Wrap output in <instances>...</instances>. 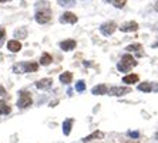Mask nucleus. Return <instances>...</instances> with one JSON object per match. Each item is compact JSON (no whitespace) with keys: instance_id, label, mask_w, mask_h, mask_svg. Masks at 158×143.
<instances>
[{"instance_id":"obj_1","label":"nucleus","mask_w":158,"mask_h":143,"mask_svg":"<svg viewBox=\"0 0 158 143\" xmlns=\"http://www.w3.org/2000/svg\"><path fill=\"white\" fill-rule=\"evenodd\" d=\"M34 18L39 24H46L52 20V10H50V6H48L47 2L43 0V6L41 9H37L36 14H34Z\"/></svg>"},{"instance_id":"obj_2","label":"nucleus","mask_w":158,"mask_h":143,"mask_svg":"<svg viewBox=\"0 0 158 143\" xmlns=\"http://www.w3.org/2000/svg\"><path fill=\"white\" fill-rule=\"evenodd\" d=\"M137 65V60L130 54H124L120 60V63L117 64V70L120 72H128L132 67Z\"/></svg>"},{"instance_id":"obj_3","label":"nucleus","mask_w":158,"mask_h":143,"mask_svg":"<svg viewBox=\"0 0 158 143\" xmlns=\"http://www.w3.org/2000/svg\"><path fill=\"white\" fill-rule=\"evenodd\" d=\"M33 99H31V94L27 91H20L19 94V99H17V106L20 109H26V108L31 106Z\"/></svg>"},{"instance_id":"obj_4","label":"nucleus","mask_w":158,"mask_h":143,"mask_svg":"<svg viewBox=\"0 0 158 143\" xmlns=\"http://www.w3.org/2000/svg\"><path fill=\"white\" fill-rule=\"evenodd\" d=\"M115 30H117V24H115L114 21H107V23H103V24H101V27H100V33L103 34V36H106V37H110Z\"/></svg>"},{"instance_id":"obj_5","label":"nucleus","mask_w":158,"mask_h":143,"mask_svg":"<svg viewBox=\"0 0 158 143\" xmlns=\"http://www.w3.org/2000/svg\"><path fill=\"white\" fill-rule=\"evenodd\" d=\"M131 92V88L130 87H111L108 89V95L111 96H124L127 94Z\"/></svg>"},{"instance_id":"obj_6","label":"nucleus","mask_w":158,"mask_h":143,"mask_svg":"<svg viewBox=\"0 0 158 143\" xmlns=\"http://www.w3.org/2000/svg\"><path fill=\"white\" fill-rule=\"evenodd\" d=\"M77 16L74 14V13H71V11H66V13H63L61 17H60V23H70V24H76L77 23Z\"/></svg>"},{"instance_id":"obj_7","label":"nucleus","mask_w":158,"mask_h":143,"mask_svg":"<svg viewBox=\"0 0 158 143\" xmlns=\"http://www.w3.org/2000/svg\"><path fill=\"white\" fill-rule=\"evenodd\" d=\"M53 85V79L52 78H41L36 82V88L41 89V91H46V89H50Z\"/></svg>"},{"instance_id":"obj_8","label":"nucleus","mask_w":158,"mask_h":143,"mask_svg":"<svg viewBox=\"0 0 158 143\" xmlns=\"http://www.w3.org/2000/svg\"><path fill=\"white\" fill-rule=\"evenodd\" d=\"M120 30L123 33H131V31H137L138 30V23L135 21H127L120 26Z\"/></svg>"},{"instance_id":"obj_9","label":"nucleus","mask_w":158,"mask_h":143,"mask_svg":"<svg viewBox=\"0 0 158 143\" xmlns=\"http://www.w3.org/2000/svg\"><path fill=\"white\" fill-rule=\"evenodd\" d=\"M76 45H77V43L74 40H64L60 43V48H61L63 51H71V50L76 48Z\"/></svg>"},{"instance_id":"obj_10","label":"nucleus","mask_w":158,"mask_h":143,"mask_svg":"<svg viewBox=\"0 0 158 143\" xmlns=\"http://www.w3.org/2000/svg\"><path fill=\"white\" fill-rule=\"evenodd\" d=\"M108 89L110 88H107V85L98 84L91 89V94L93 95H106V94H108Z\"/></svg>"},{"instance_id":"obj_11","label":"nucleus","mask_w":158,"mask_h":143,"mask_svg":"<svg viewBox=\"0 0 158 143\" xmlns=\"http://www.w3.org/2000/svg\"><path fill=\"white\" fill-rule=\"evenodd\" d=\"M103 137H104V133L101 132V130H96V132H93L91 135H88V136H85V137H83V139H81V142L87 143V142H91V140H96V139H103Z\"/></svg>"},{"instance_id":"obj_12","label":"nucleus","mask_w":158,"mask_h":143,"mask_svg":"<svg viewBox=\"0 0 158 143\" xmlns=\"http://www.w3.org/2000/svg\"><path fill=\"white\" fill-rule=\"evenodd\" d=\"M7 48L11 52H19L20 50H22V43H20L19 40H10L7 43Z\"/></svg>"},{"instance_id":"obj_13","label":"nucleus","mask_w":158,"mask_h":143,"mask_svg":"<svg viewBox=\"0 0 158 143\" xmlns=\"http://www.w3.org/2000/svg\"><path fill=\"white\" fill-rule=\"evenodd\" d=\"M73 123H74V119L70 118V119H66V121L63 122V133L66 136L70 135L71 132V128H73Z\"/></svg>"},{"instance_id":"obj_14","label":"nucleus","mask_w":158,"mask_h":143,"mask_svg":"<svg viewBox=\"0 0 158 143\" xmlns=\"http://www.w3.org/2000/svg\"><path fill=\"white\" fill-rule=\"evenodd\" d=\"M138 75L137 74H128V75H125V77H123V82L127 85H131V84H137L138 82Z\"/></svg>"},{"instance_id":"obj_15","label":"nucleus","mask_w":158,"mask_h":143,"mask_svg":"<svg viewBox=\"0 0 158 143\" xmlns=\"http://www.w3.org/2000/svg\"><path fill=\"white\" fill-rule=\"evenodd\" d=\"M71 81H73V74L70 72V71H66V72H63L61 75H60V82L61 84H71Z\"/></svg>"},{"instance_id":"obj_16","label":"nucleus","mask_w":158,"mask_h":143,"mask_svg":"<svg viewBox=\"0 0 158 143\" xmlns=\"http://www.w3.org/2000/svg\"><path fill=\"white\" fill-rule=\"evenodd\" d=\"M138 91H141V92H151V91H154V85L150 84V82H143V84H138Z\"/></svg>"},{"instance_id":"obj_17","label":"nucleus","mask_w":158,"mask_h":143,"mask_svg":"<svg viewBox=\"0 0 158 143\" xmlns=\"http://www.w3.org/2000/svg\"><path fill=\"white\" fill-rule=\"evenodd\" d=\"M52 61H53V58H52V55L48 54V52L41 54V57H40V64L41 65H50Z\"/></svg>"},{"instance_id":"obj_18","label":"nucleus","mask_w":158,"mask_h":143,"mask_svg":"<svg viewBox=\"0 0 158 143\" xmlns=\"http://www.w3.org/2000/svg\"><path fill=\"white\" fill-rule=\"evenodd\" d=\"M39 65L36 63H24V72H36Z\"/></svg>"},{"instance_id":"obj_19","label":"nucleus","mask_w":158,"mask_h":143,"mask_svg":"<svg viewBox=\"0 0 158 143\" xmlns=\"http://www.w3.org/2000/svg\"><path fill=\"white\" fill-rule=\"evenodd\" d=\"M11 108L9 106V103H6L4 101H0V115H9Z\"/></svg>"},{"instance_id":"obj_20","label":"nucleus","mask_w":158,"mask_h":143,"mask_svg":"<svg viewBox=\"0 0 158 143\" xmlns=\"http://www.w3.org/2000/svg\"><path fill=\"white\" fill-rule=\"evenodd\" d=\"M127 52H135V51H141L143 50V45L138 44V43H134V44H130L125 47Z\"/></svg>"},{"instance_id":"obj_21","label":"nucleus","mask_w":158,"mask_h":143,"mask_svg":"<svg viewBox=\"0 0 158 143\" xmlns=\"http://www.w3.org/2000/svg\"><path fill=\"white\" fill-rule=\"evenodd\" d=\"M110 3L117 9H123L127 4V0H110Z\"/></svg>"},{"instance_id":"obj_22","label":"nucleus","mask_w":158,"mask_h":143,"mask_svg":"<svg viewBox=\"0 0 158 143\" xmlns=\"http://www.w3.org/2000/svg\"><path fill=\"white\" fill-rule=\"evenodd\" d=\"M57 3L63 7H71L76 4V0H57Z\"/></svg>"},{"instance_id":"obj_23","label":"nucleus","mask_w":158,"mask_h":143,"mask_svg":"<svg viewBox=\"0 0 158 143\" xmlns=\"http://www.w3.org/2000/svg\"><path fill=\"white\" fill-rule=\"evenodd\" d=\"M15 36H16V37H22V38H26L27 30L24 29V27H20L19 30H16V31H15Z\"/></svg>"},{"instance_id":"obj_24","label":"nucleus","mask_w":158,"mask_h":143,"mask_svg":"<svg viewBox=\"0 0 158 143\" xmlns=\"http://www.w3.org/2000/svg\"><path fill=\"white\" fill-rule=\"evenodd\" d=\"M85 89V82L84 81H77V84H76V91L77 92H84Z\"/></svg>"},{"instance_id":"obj_25","label":"nucleus","mask_w":158,"mask_h":143,"mask_svg":"<svg viewBox=\"0 0 158 143\" xmlns=\"http://www.w3.org/2000/svg\"><path fill=\"white\" fill-rule=\"evenodd\" d=\"M4 38H6V30H4V29H0V47L3 45Z\"/></svg>"},{"instance_id":"obj_26","label":"nucleus","mask_w":158,"mask_h":143,"mask_svg":"<svg viewBox=\"0 0 158 143\" xmlns=\"http://www.w3.org/2000/svg\"><path fill=\"white\" fill-rule=\"evenodd\" d=\"M127 135H128L130 137H132V139H138V137H140V133L135 132V130H130Z\"/></svg>"},{"instance_id":"obj_27","label":"nucleus","mask_w":158,"mask_h":143,"mask_svg":"<svg viewBox=\"0 0 158 143\" xmlns=\"http://www.w3.org/2000/svg\"><path fill=\"white\" fill-rule=\"evenodd\" d=\"M4 95H6V89L0 85V96H4Z\"/></svg>"},{"instance_id":"obj_28","label":"nucleus","mask_w":158,"mask_h":143,"mask_svg":"<svg viewBox=\"0 0 158 143\" xmlns=\"http://www.w3.org/2000/svg\"><path fill=\"white\" fill-rule=\"evenodd\" d=\"M154 9H155V11H158V2L154 4Z\"/></svg>"},{"instance_id":"obj_29","label":"nucleus","mask_w":158,"mask_h":143,"mask_svg":"<svg viewBox=\"0 0 158 143\" xmlns=\"http://www.w3.org/2000/svg\"><path fill=\"white\" fill-rule=\"evenodd\" d=\"M2 2H9V0H0V3H2Z\"/></svg>"},{"instance_id":"obj_30","label":"nucleus","mask_w":158,"mask_h":143,"mask_svg":"<svg viewBox=\"0 0 158 143\" xmlns=\"http://www.w3.org/2000/svg\"><path fill=\"white\" fill-rule=\"evenodd\" d=\"M155 137H157V139H158V133H155Z\"/></svg>"},{"instance_id":"obj_31","label":"nucleus","mask_w":158,"mask_h":143,"mask_svg":"<svg viewBox=\"0 0 158 143\" xmlns=\"http://www.w3.org/2000/svg\"><path fill=\"white\" fill-rule=\"evenodd\" d=\"M107 2H110V0H107Z\"/></svg>"}]
</instances>
